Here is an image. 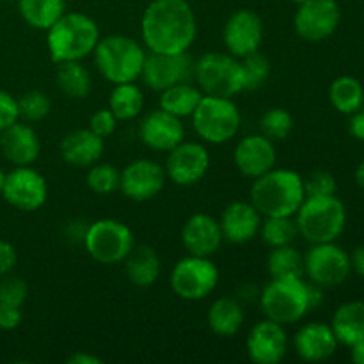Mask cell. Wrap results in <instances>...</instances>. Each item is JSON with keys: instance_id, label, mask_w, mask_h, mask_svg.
<instances>
[{"instance_id": "6da1fadb", "label": "cell", "mask_w": 364, "mask_h": 364, "mask_svg": "<svg viewBox=\"0 0 364 364\" xmlns=\"http://www.w3.org/2000/svg\"><path fill=\"white\" fill-rule=\"evenodd\" d=\"M141 36L148 52L187 53L198 36L194 9L187 0H151L142 13Z\"/></svg>"}, {"instance_id": "7a4b0ae2", "label": "cell", "mask_w": 364, "mask_h": 364, "mask_svg": "<svg viewBox=\"0 0 364 364\" xmlns=\"http://www.w3.org/2000/svg\"><path fill=\"white\" fill-rule=\"evenodd\" d=\"M322 299V290L316 284L306 283L302 277H279L270 279L263 288L259 306L265 318L281 326H291L316 308Z\"/></svg>"}, {"instance_id": "3957f363", "label": "cell", "mask_w": 364, "mask_h": 364, "mask_svg": "<svg viewBox=\"0 0 364 364\" xmlns=\"http://www.w3.org/2000/svg\"><path fill=\"white\" fill-rule=\"evenodd\" d=\"M249 201L262 217H295L306 199L304 180L291 169H270L256 178Z\"/></svg>"}, {"instance_id": "277c9868", "label": "cell", "mask_w": 364, "mask_h": 364, "mask_svg": "<svg viewBox=\"0 0 364 364\" xmlns=\"http://www.w3.org/2000/svg\"><path fill=\"white\" fill-rule=\"evenodd\" d=\"M100 38V27L91 16L71 11L46 31V48L55 64L82 60L95 52Z\"/></svg>"}, {"instance_id": "5b68a950", "label": "cell", "mask_w": 364, "mask_h": 364, "mask_svg": "<svg viewBox=\"0 0 364 364\" xmlns=\"http://www.w3.org/2000/svg\"><path fill=\"white\" fill-rule=\"evenodd\" d=\"M146 53L148 52L137 39L124 34H110L100 38L92 55L98 73L116 85L141 78Z\"/></svg>"}, {"instance_id": "8992f818", "label": "cell", "mask_w": 364, "mask_h": 364, "mask_svg": "<svg viewBox=\"0 0 364 364\" xmlns=\"http://www.w3.org/2000/svg\"><path fill=\"white\" fill-rule=\"evenodd\" d=\"M295 223L299 235L311 244L336 242L347 224V210L336 196L306 198L295 213Z\"/></svg>"}, {"instance_id": "52a82bcc", "label": "cell", "mask_w": 364, "mask_h": 364, "mask_svg": "<svg viewBox=\"0 0 364 364\" xmlns=\"http://www.w3.org/2000/svg\"><path fill=\"white\" fill-rule=\"evenodd\" d=\"M191 117L198 137L210 144H224L231 141L237 137L242 127V114L233 98L203 95Z\"/></svg>"}, {"instance_id": "ba28073f", "label": "cell", "mask_w": 364, "mask_h": 364, "mask_svg": "<svg viewBox=\"0 0 364 364\" xmlns=\"http://www.w3.org/2000/svg\"><path fill=\"white\" fill-rule=\"evenodd\" d=\"M194 77L203 95L235 98L245 91L242 63L231 53L208 52L194 64Z\"/></svg>"}, {"instance_id": "9c48e42d", "label": "cell", "mask_w": 364, "mask_h": 364, "mask_svg": "<svg viewBox=\"0 0 364 364\" xmlns=\"http://www.w3.org/2000/svg\"><path fill=\"white\" fill-rule=\"evenodd\" d=\"M84 245L87 255L102 265L124 262L134 249V233L117 219H100L85 228Z\"/></svg>"}, {"instance_id": "30bf717a", "label": "cell", "mask_w": 364, "mask_h": 364, "mask_svg": "<svg viewBox=\"0 0 364 364\" xmlns=\"http://www.w3.org/2000/svg\"><path fill=\"white\" fill-rule=\"evenodd\" d=\"M219 276L212 259L188 255L171 270V288L183 301H203L217 288Z\"/></svg>"}, {"instance_id": "8fae6325", "label": "cell", "mask_w": 364, "mask_h": 364, "mask_svg": "<svg viewBox=\"0 0 364 364\" xmlns=\"http://www.w3.org/2000/svg\"><path fill=\"white\" fill-rule=\"evenodd\" d=\"M350 256L334 242L313 244L304 255V276L320 288L340 287L350 276Z\"/></svg>"}, {"instance_id": "7c38bea8", "label": "cell", "mask_w": 364, "mask_h": 364, "mask_svg": "<svg viewBox=\"0 0 364 364\" xmlns=\"http://www.w3.org/2000/svg\"><path fill=\"white\" fill-rule=\"evenodd\" d=\"M2 196L20 212H36L48 199V183L45 176L31 166H14V169L6 174Z\"/></svg>"}, {"instance_id": "4fadbf2b", "label": "cell", "mask_w": 364, "mask_h": 364, "mask_svg": "<svg viewBox=\"0 0 364 364\" xmlns=\"http://www.w3.org/2000/svg\"><path fill=\"white\" fill-rule=\"evenodd\" d=\"M341 21L336 0H306L294 16L295 32L304 41L318 43L331 38Z\"/></svg>"}, {"instance_id": "5bb4252c", "label": "cell", "mask_w": 364, "mask_h": 364, "mask_svg": "<svg viewBox=\"0 0 364 364\" xmlns=\"http://www.w3.org/2000/svg\"><path fill=\"white\" fill-rule=\"evenodd\" d=\"M167 178L180 187H191L199 183L210 169V153L201 142H180L171 151L166 160Z\"/></svg>"}, {"instance_id": "9a60e30c", "label": "cell", "mask_w": 364, "mask_h": 364, "mask_svg": "<svg viewBox=\"0 0 364 364\" xmlns=\"http://www.w3.org/2000/svg\"><path fill=\"white\" fill-rule=\"evenodd\" d=\"M167 181L166 169L148 159H139L121 171L119 191L132 201L144 203L156 198Z\"/></svg>"}, {"instance_id": "2e32d148", "label": "cell", "mask_w": 364, "mask_h": 364, "mask_svg": "<svg viewBox=\"0 0 364 364\" xmlns=\"http://www.w3.org/2000/svg\"><path fill=\"white\" fill-rule=\"evenodd\" d=\"M263 21L252 9H238L224 23L223 39L228 52L237 59L258 52L263 43Z\"/></svg>"}, {"instance_id": "e0dca14e", "label": "cell", "mask_w": 364, "mask_h": 364, "mask_svg": "<svg viewBox=\"0 0 364 364\" xmlns=\"http://www.w3.org/2000/svg\"><path fill=\"white\" fill-rule=\"evenodd\" d=\"M249 359L256 364H277L287 358L288 336L284 326L274 320H262L249 331L245 340Z\"/></svg>"}, {"instance_id": "ac0fdd59", "label": "cell", "mask_w": 364, "mask_h": 364, "mask_svg": "<svg viewBox=\"0 0 364 364\" xmlns=\"http://www.w3.org/2000/svg\"><path fill=\"white\" fill-rule=\"evenodd\" d=\"M191 70H194V66H191L187 53L169 55V53L148 52L141 78L149 89L160 92L180 82H188Z\"/></svg>"}, {"instance_id": "d6986e66", "label": "cell", "mask_w": 364, "mask_h": 364, "mask_svg": "<svg viewBox=\"0 0 364 364\" xmlns=\"http://www.w3.org/2000/svg\"><path fill=\"white\" fill-rule=\"evenodd\" d=\"M139 137L142 144L153 151H171L174 146L185 141V127L180 117L166 112L159 107L146 114L139 124Z\"/></svg>"}, {"instance_id": "ffe728a7", "label": "cell", "mask_w": 364, "mask_h": 364, "mask_svg": "<svg viewBox=\"0 0 364 364\" xmlns=\"http://www.w3.org/2000/svg\"><path fill=\"white\" fill-rule=\"evenodd\" d=\"M233 162L245 178L256 180L276 167V146L262 134L247 135L238 141L233 151Z\"/></svg>"}, {"instance_id": "44dd1931", "label": "cell", "mask_w": 364, "mask_h": 364, "mask_svg": "<svg viewBox=\"0 0 364 364\" xmlns=\"http://www.w3.org/2000/svg\"><path fill=\"white\" fill-rule=\"evenodd\" d=\"M223 242L224 237L219 220L208 213H194L181 228V244L188 255L210 258L219 251Z\"/></svg>"}, {"instance_id": "7402d4cb", "label": "cell", "mask_w": 364, "mask_h": 364, "mask_svg": "<svg viewBox=\"0 0 364 364\" xmlns=\"http://www.w3.org/2000/svg\"><path fill=\"white\" fill-rule=\"evenodd\" d=\"M262 213L251 201H233L224 208L219 224L224 240L231 244H247L259 233Z\"/></svg>"}, {"instance_id": "603a6c76", "label": "cell", "mask_w": 364, "mask_h": 364, "mask_svg": "<svg viewBox=\"0 0 364 364\" xmlns=\"http://www.w3.org/2000/svg\"><path fill=\"white\" fill-rule=\"evenodd\" d=\"M60 156L68 166L78 169H89L92 164L100 162L105 151V139L96 135L89 128H77L63 137L59 144Z\"/></svg>"}, {"instance_id": "cb8c5ba5", "label": "cell", "mask_w": 364, "mask_h": 364, "mask_svg": "<svg viewBox=\"0 0 364 364\" xmlns=\"http://www.w3.org/2000/svg\"><path fill=\"white\" fill-rule=\"evenodd\" d=\"M0 151L13 166H31L41 153V142L34 128L16 121L0 132Z\"/></svg>"}, {"instance_id": "d4e9b609", "label": "cell", "mask_w": 364, "mask_h": 364, "mask_svg": "<svg viewBox=\"0 0 364 364\" xmlns=\"http://www.w3.org/2000/svg\"><path fill=\"white\" fill-rule=\"evenodd\" d=\"M294 345L302 361L320 363L333 358L338 348V340L331 326L322 322H309L297 331Z\"/></svg>"}, {"instance_id": "484cf974", "label": "cell", "mask_w": 364, "mask_h": 364, "mask_svg": "<svg viewBox=\"0 0 364 364\" xmlns=\"http://www.w3.org/2000/svg\"><path fill=\"white\" fill-rule=\"evenodd\" d=\"M124 269L132 284L139 288H148L155 284L160 277V258L151 245H134L130 255L124 258Z\"/></svg>"}, {"instance_id": "4316f807", "label": "cell", "mask_w": 364, "mask_h": 364, "mask_svg": "<svg viewBox=\"0 0 364 364\" xmlns=\"http://www.w3.org/2000/svg\"><path fill=\"white\" fill-rule=\"evenodd\" d=\"M331 329L338 343L347 347L364 340V301H350L341 304L334 311Z\"/></svg>"}, {"instance_id": "83f0119b", "label": "cell", "mask_w": 364, "mask_h": 364, "mask_svg": "<svg viewBox=\"0 0 364 364\" xmlns=\"http://www.w3.org/2000/svg\"><path fill=\"white\" fill-rule=\"evenodd\" d=\"M244 308L240 301L233 297H219L208 309V327L217 336H235L244 326Z\"/></svg>"}, {"instance_id": "f1b7e54d", "label": "cell", "mask_w": 364, "mask_h": 364, "mask_svg": "<svg viewBox=\"0 0 364 364\" xmlns=\"http://www.w3.org/2000/svg\"><path fill=\"white\" fill-rule=\"evenodd\" d=\"M201 98V89L196 87L191 82H180V84L171 85V87L160 91L159 105L166 112L183 119V117L192 116Z\"/></svg>"}, {"instance_id": "f546056e", "label": "cell", "mask_w": 364, "mask_h": 364, "mask_svg": "<svg viewBox=\"0 0 364 364\" xmlns=\"http://www.w3.org/2000/svg\"><path fill=\"white\" fill-rule=\"evenodd\" d=\"M57 85L66 96L84 100L92 91V77L82 60H68L57 64Z\"/></svg>"}, {"instance_id": "4dcf8cb0", "label": "cell", "mask_w": 364, "mask_h": 364, "mask_svg": "<svg viewBox=\"0 0 364 364\" xmlns=\"http://www.w3.org/2000/svg\"><path fill=\"white\" fill-rule=\"evenodd\" d=\"M18 9L25 23L38 31H48L64 13V0H18Z\"/></svg>"}, {"instance_id": "1f68e13d", "label": "cell", "mask_w": 364, "mask_h": 364, "mask_svg": "<svg viewBox=\"0 0 364 364\" xmlns=\"http://www.w3.org/2000/svg\"><path fill=\"white\" fill-rule=\"evenodd\" d=\"M109 109L117 121L135 119L144 109V95L135 82L116 84L109 96Z\"/></svg>"}, {"instance_id": "d6a6232c", "label": "cell", "mask_w": 364, "mask_h": 364, "mask_svg": "<svg viewBox=\"0 0 364 364\" xmlns=\"http://www.w3.org/2000/svg\"><path fill=\"white\" fill-rule=\"evenodd\" d=\"M329 100L338 112L352 116L359 109H363L364 87L355 77L343 75L331 84Z\"/></svg>"}, {"instance_id": "836d02e7", "label": "cell", "mask_w": 364, "mask_h": 364, "mask_svg": "<svg viewBox=\"0 0 364 364\" xmlns=\"http://www.w3.org/2000/svg\"><path fill=\"white\" fill-rule=\"evenodd\" d=\"M267 269L272 279L279 277H304V256L294 245L272 247L267 258Z\"/></svg>"}, {"instance_id": "e575fe53", "label": "cell", "mask_w": 364, "mask_h": 364, "mask_svg": "<svg viewBox=\"0 0 364 364\" xmlns=\"http://www.w3.org/2000/svg\"><path fill=\"white\" fill-rule=\"evenodd\" d=\"M258 235L270 249L294 244L299 235L295 217H263Z\"/></svg>"}, {"instance_id": "d590c367", "label": "cell", "mask_w": 364, "mask_h": 364, "mask_svg": "<svg viewBox=\"0 0 364 364\" xmlns=\"http://www.w3.org/2000/svg\"><path fill=\"white\" fill-rule=\"evenodd\" d=\"M259 130H262V135H265L272 142L284 141L294 130V116L287 109L274 107L262 116Z\"/></svg>"}, {"instance_id": "8d00e7d4", "label": "cell", "mask_w": 364, "mask_h": 364, "mask_svg": "<svg viewBox=\"0 0 364 364\" xmlns=\"http://www.w3.org/2000/svg\"><path fill=\"white\" fill-rule=\"evenodd\" d=\"M119 180L121 173L110 164H92L87 171V176H85V181H87V187L91 188L95 194L107 196L112 194V192L119 191Z\"/></svg>"}, {"instance_id": "74e56055", "label": "cell", "mask_w": 364, "mask_h": 364, "mask_svg": "<svg viewBox=\"0 0 364 364\" xmlns=\"http://www.w3.org/2000/svg\"><path fill=\"white\" fill-rule=\"evenodd\" d=\"M18 110H20V119L38 123L50 114L52 100L43 91H28L18 98Z\"/></svg>"}, {"instance_id": "f35d334b", "label": "cell", "mask_w": 364, "mask_h": 364, "mask_svg": "<svg viewBox=\"0 0 364 364\" xmlns=\"http://www.w3.org/2000/svg\"><path fill=\"white\" fill-rule=\"evenodd\" d=\"M240 63L242 73H244V87L247 91L262 87L270 75V60L258 50V52L244 57Z\"/></svg>"}, {"instance_id": "ab89813d", "label": "cell", "mask_w": 364, "mask_h": 364, "mask_svg": "<svg viewBox=\"0 0 364 364\" xmlns=\"http://www.w3.org/2000/svg\"><path fill=\"white\" fill-rule=\"evenodd\" d=\"M28 288L21 277L4 276L0 277V306H11V308H21L27 301Z\"/></svg>"}, {"instance_id": "60d3db41", "label": "cell", "mask_w": 364, "mask_h": 364, "mask_svg": "<svg viewBox=\"0 0 364 364\" xmlns=\"http://www.w3.org/2000/svg\"><path fill=\"white\" fill-rule=\"evenodd\" d=\"M304 180L306 198H323V196H336V180L327 171H315Z\"/></svg>"}, {"instance_id": "b9f144b4", "label": "cell", "mask_w": 364, "mask_h": 364, "mask_svg": "<svg viewBox=\"0 0 364 364\" xmlns=\"http://www.w3.org/2000/svg\"><path fill=\"white\" fill-rule=\"evenodd\" d=\"M117 117L114 116L112 110L110 109H100L96 110L95 114L91 116V119H89V130L95 132L96 135H100V137L107 139L110 137V135L116 132L117 128Z\"/></svg>"}, {"instance_id": "7bdbcfd3", "label": "cell", "mask_w": 364, "mask_h": 364, "mask_svg": "<svg viewBox=\"0 0 364 364\" xmlns=\"http://www.w3.org/2000/svg\"><path fill=\"white\" fill-rule=\"evenodd\" d=\"M20 121L18 100L7 91H0V132Z\"/></svg>"}, {"instance_id": "ee69618b", "label": "cell", "mask_w": 364, "mask_h": 364, "mask_svg": "<svg viewBox=\"0 0 364 364\" xmlns=\"http://www.w3.org/2000/svg\"><path fill=\"white\" fill-rule=\"evenodd\" d=\"M18 262L16 249L6 240H0V277L11 274V270L14 269Z\"/></svg>"}, {"instance_id": "f6af8a7d", "label": "cell", "mask_w": 364, "mask_h": 364, "mask_svg": "<svg viewBox=\"0 0 364 364\" xmlns=\"http://www.w3.org/2000/svg\"><path fill=\"white\" fill-rule=\"evenodd\" d=\"M23 320L21 308H11V306H0V329L13 331Z\"/></svg>"}, {"instance_id": "bcb514c9", "label": "cell", "mask_w": 364, "mask_h": 364, "mask_svg": "<svg viewBox=\"0 0 364 364\" xmlns=\"http://www.w3.org/2000/svg\"><path fill=\"white\" fill-rule=\"evenodd\" d=\"M352 137L358 141H364V109H359L358 112L352 114L350 124H348Z\"/></svg>"}, {"instance_id": "7dc6e473", "label": "cell", "mask_w": 364, "mask_h": 364, "mask_svg": "<svg viewBox=\"0 0 364 364\" xmlns=\"http://www.w3.org/2000/svg\"><path fill=\"white\" fill-rule=\"evenodd\" d=\"M66 363L70 364H102L103 359L98 358L96 354H91V352H82L77 350L71 355H68Z\"/></svg>"}, {"instance_id": "c3c4849f", "label": "cell", "mask_w": 364, "mask_h": 364, "mask_svg": "<svg viewBox=\"0 0 364 364\" xmlns=\"http://www.w3.org/2000/svg\"><path fill=\"white\" fill-rule=\"evenodd\" d=\"M350 265L359 276L364 277V245H359V247L354 249L350 256Z\"/></svg>"}, {"instance_id": "681fc988", "label": "cell", "mask_w": 364, "mask_h": 364, "mask_svg": "<svg viewBox=\"0 0 364 364\" xmlns=\"http://www.w3.org/2000/svg\"><path fill=\"white\" fill-rule=\"evenodd\" d=\"M350 358L355 364H364V340L352 345V347H350Z\"/></svg>"}, {"instance_id": "f907efd6", "label": "cell", "mask_w": 364, "mask_h": 364, "mask_svg": "<svg viewBox=\"0 0 364 364\" xmlns=\"http://www.w3.org/2000/svg\"><path fill=\"white\" fill-rule=\"evenodd\" d=\"M355 183L361 188H364V160L359 164L358 169H355Z\"/></svg>"}, {"instance_id": "816d5d0a", "label": "cell", "mask_w": 364, "mask_h": 364, "mask_svg": "<svg viewBox=\"0 0 364 364\" xmlns=\"http://www.w3.org/2000/svg\"><path fill=\"white\" fill-rule=\"evenodd\" d=\"M4 181H6V173L0 169V194H2V188H4Z\"/></svg>"}, {"instance_id": "f5cc1de1", "label": "cell", "mask_w": 364, "mask_h": 364, "mask_svg": "<svg viewBox=\"0 0 364 364\" xmlns=\"http://www.w3.org/2000/svg\"><path fill=\"white\" fill-rule=\"evenodd\" d=\"M290 2H294V4H297V6H301V4H304L306 0H290Z\"/></svg>"}, {"instance_id": "db71d44e", "label": "cell", "mask_w": 364, "mask_h": 364, "mask_svg": "<svg viewBox=\"0 0 364 364\" xmlns=\"http://www.w3.org/2000/svg\"><path fill=\"white\" fill-rule=\"evenodd\" d=\"M11 2H18V0H11Z\"/></svg>"}, {"instance_id": "11a10c76", "label": "cell", "mask_w": 364, "mask_h": 364, "mask_svg": "<svg viewBox=\"0 0 364 364\" xmlns=\"http://www.w3.org/2000/svg\"><path fill=\"white\" fill-rule=\"evenodd\" d=\"M363 109H364V103H363Z\"/></svg>"}]
</instances>
